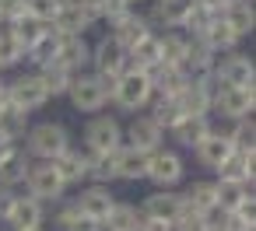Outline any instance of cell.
I'll return each instance as SVG.
<instances>
[{
	"label": "cell",
	"instance_id": "6da1fadb",
	"mask_svg": "<svg viewBox=\"0 0 256 231\" xmlns=\"http://www.w3.org/2000/svg\"><path fill=\"white\" fill-rule=\"evenodd\" d=\"M151 98H154V81H151L144 70H134V67H126V70L116 77L112 95H109V102H112L120 112H140V109L151 105Z\"/></svg>",
	"mask_w": 256,
	"mask_h": 231
},
{
	"label": "cell",
	"instance_id": "7a4b0ae2",
	"mask_svg": "<svg viewBox=\"0 0 256 231\" xmlns=\"http://www.w3.org/2000/svg\"><path fill=\"white\" fill-rule=\"evenodd\" d=\"M22 140H25V154H28L32 161H53L56 154H64V151L70 147L67 126H64V123H53V119L32 123Z\"/></svg>",
	"mask_w": 256,
	"mask_h": 231
},
{
	"label": "cell",
	"instance_id": "3957f363",
	"mask_svg": "<svg viewBox=\"0 0 256 231\" xmlns=\"http://www.w3.org/2000/svg\"><path fill=\"white\" fill-rule=\"evenodd\" d=\"M112 84L116 77H98V74H74L70 88H67V98L78 112H102L109 105V95H112Z\"/></svg>",
	"mask_w": 256,
	"mask_h": 231
},
{
	"label": "cell",
	"instance_id": "277c9868",
	"mask_svg": "<svg viewBox=\"0 0 256 231\" xmlns=\"http://www.w3.org/2000/svg\"><path fill=\"white\" fill-rule=\"evenodd\" d=\"M22 186H25V193H28L32 200H39V203H56V200H64V193H67V182L60 179V172L53 168V161H32Z\"/></svg>",
	"mask_w": 256,
	"mask_h": 231
},
{
	"label": "cell",
	"instance_id": "5b68a950",
	"mask_svg": "<svg viewBox=\"0 0 256 231\" xmlns=\"http://www.w3.org/2000/svg\"><path fill=\"white\" fill-rule=\"evenodd\" d=\"M182 175H186V161H182L179 151L158 147V151L148 154V172H144V179L154 182L158 189H176V186L182 182Z\"/></svg>",
	"mask_w": 256,
	"mask_h": 231
},
{
	"label": "cell",
	"instance_id": "8992f818",
	"mask_svg": "<svg viewBox=\"0 0 256 231\" xmlns=\"http://www.w3.org/2000/svg\"><path fill=\"white\" fill-rule=\"evenodd\" d=\"M84 144H88V154H109L123 144V126L116 116H102L95 112L84 126Z\"/></svg>",
	"mask_w": 256,
	"mask_h": 231
},
{
	"label": "cell",
	"instance_id": "52a82bcc",
	"mask_svg": "<svg viewBox=\"0 0 256 231\" xmlns=\"http://www.w3.org/2000/svg\"><path fill=\"white\" fill-rule=\"evenodd\" d=\"M214 77L221 81V88H252L256 84L252 56H246V53H221L218 63H214Z\"/></svg>",
	"mask_w": 256,
	"mask_h": 231
},
{
	"label": "cell",
	"instance_id": "ba28073f",
	"mask_svg": "<svg viewBox=\"0 0 256 231\" xmlns=\"http://www.w3.org/2000/svg\"><path fill=\"white\" fill-rule=\"evenodd\" d=\"M252 109H256V88H221L214 95V105H210V112L224 116L228 123L252 119Z\"/></svg>",
	"mask_w": 256,
	"mask_h": 231
},
{
	"label": "cell",
	"instance_id": "9c48e42d",
	"mask_svg": "<svg viewBox=\"0 0 256 231\" xmlns=\"http://www.w3.org/2000/svg\"><path fill=\"white\" fill-rule=\"evenodd\" d=\"M8 98H11V105L25 109L28 116L50 105V95H46V88H42L39 74H18V77L8 84Z\"/></svg>",
	"mask_w": 256,
	"mask_h": 231
},
{
	"label": "cell",
	"instance_id": "30bf717a",
	"mask_svg": "<svg viewBox=\"0 0 256 231\" xmlns=\"http://www.w3.org/2000/svg\"><path fill=\"white\" fill-rule=\"evenodd\" d=\"M0 221H4V228H11V231H32V228H42L46 207H42L39 200H32L28 193H22V196L11 200L8 214L0 217Z\"/></svg>",
	"mask_w": 256,
	"mask_h": 231
},
{
	"label": "cell",
	"instance_id": "8fae6325",
	"mask_svg": "<svg viewBox=\"0 0 256 231\" xmlns=\"http://www.w3.org/2000/svg\"><path fill=\"white\" fill-rule=\"evenodd\" d=\"M92 74H98V77H120L130 63H126V49L109 35V39H98L95 46H92Z\"/></svg>",
	"mask_w": 256,
	"mask_h": 231
},
{
	"label": "cell",
	"instance_id": "7c38bea8",
	"mask_svg": "<svg viewBox=\"0 0 256 231\" xmlns=\"http://www.w3.org/2000/svg\"><path fill=\"white\" fill-rule=\"evenodd\" d=\"M123 144H130V147L151 154V151H158V147L165 144V130H162L151 116H134L130 126L123 130Z\"/></svg>",
	"mask_w": 256,
	"mask_h": 231
},
{
	"label": "cell",
	"instance_id": "4fadbf2b",
	"mask_svg": "<svg viewBox=\"0 0 256 231\" xmlns=\"http://www.w3.org/2000/svg\"><path fill=\"white\" fill-rule=\"evenodd\" d=\"M53 63L70 74H84V67L92 63V46L84 42V35H60Z\"/></svg>",
	"mask_w": 256,
	"mask_h": 231
},
{
	"label": "cell",
	"instance_id": "5bb4252c",
	"mask_svg": "<svg viewBox=\"0 0 256 231\" xmlns=\"http://www.w3.org/2000/svg\"><path fill=\"white\" fill-rule=\"evenodd\" d=\"M182 207H186L182 193H176V189H154V193L140 203V217H151V221H165V224H172V221L182 214Z\"/></svg>",
	"mask_w": 256,
	"mask_h": 231
},
{
	"label": "cell",
	"instance_id": "9a60e30c",
	"mask_svg": "<svg viewBox=\"0 0 256 231\" xmlns=\"http://www.w3.org/2000/svg\"><path fill=\"white\" fill-rule=\"evenodd\" d=\"M74 203H78V210L84 214V217H92V221H106L109 217V210L116 207V196H112V189L109 186H84L78 196H74Z\"/></svg>",
	"mask_w": 256,
	"mask_h": 231
},
{
	"label": "cell",
	"instance_id": "2e32d148",
	"mask_svg": "<svg viewBox=\"0 0 256 231\" xmlns=\"http://www.w3.org/2000/svg\"><path fill=\"white\" fill-rule=\"evenodd\" d=\"M98 18L84 7V4H64L60 7V14H56V21H53V32L56 35H84V32H92V25H95Z\"/></svg>",
	"mask_w": 256,
	"mask_h": 231
},
{
	"label": "cell",
	"instance_id": "e0dca14e",
	"mask_svg": "<svg viewBox=\"0 0 256 231\" xmlns=\"http://www.w3.org/2000/svg\"><path fill=\"white\" fill-rule=\"evenodd\" d=\"M109 28H112V39H116L123 49H134L144 35H151V32H154V28H151V21H148L144 14H137V11H126V14H123V18H116Z\"/></svg>",
	"mask_w": 256,
	"mask_h": 231
},
{
	"label": "cell",
	"instance_id": "ac0fdd59",
	"mask_svg": "<svg viewBox=\"0 0 256 231\" xmlns=\"http://www.w3.org/2000/svg\"><path fill=\"white\" fill-rule=\"evenodd\" d=\"M193 154H196V161H200L204 168H214V172H218V168H221V161L232 154V140L224 137V130H218V126H214V130H210V133L193 147Z\"/></svg>",
	"mask_w": 256,
	"mask_h": 231
},
{
	"label": "cell",
	"instance_id": "d6986e66",
	"mask_svg": "<svg viewBox=\"0 0 256 231\" xmlns=\"http://www.w3.org/2000/svg\"><path fill=\"white\" fill-rule=\"evenodd\" d=\"M252 161H256V147H232V154L218 168V179H235L252 186Z\"/></svg>",
	"mask_w": 256,
	"mask_h": 231
},
{
	"label": "cell",
	"instance_id": "ffe728a7",
	"mask_svg": "<svg viewBox=\"0 0 256 231\" xmlns=\"http://www.w3.org/2000/svg\"><path fill=\"white\" fill-rule=\"evenodd\" d=\"M214 63H218V53L204 42V39H196V35H190V42H186V60H182V70L190 74V77H204V74H210L214 70Z\"/></svg>",
	"mask_w": 256,
	"mask_h": 231
},
{
	"label": "cell",
	"instance_id": "44dd1931",
	"mask_svg": "<svg viewBox=\"0 0 256 231\" xmlns=\"http://www.w3.org/2000/svg\"><path fill=\"white\" fill-rule=\"evenodd\" d=\"M210 130H214L210 116H182V119L168 130V133H172V140H176L179 147H190V151H193V147H196V144H200Z\"/></svg>",
	"mask_w": 256,
	"mask_h": 231
},
{
	"label": "cell",
	"instance_id": "7402d4cb",
	"mask_svg": "<svg viewBox=\"0 0 256 231\" xmlns=\"http://www.w3.org/2000/svg\"><path fill=\"white\" fill-rule=\"evenodd\" d=\"M53 168L60 172V179L67 182V189H70V186H81V182L88 179V151H74V147H67L64 154L53 158Z\"/></svg>",
	"mask_w": 256,
	"mask_h": 231
},
{
	"label": "cell",
	"instance_id": "603a6c76",
	"mask_svg": "<svg viewBox=\"0 0 256 231\" xmlns=\"http://www.w3.org/2000/svg\"><path fill=\"white\" fill-rule=\"evenodd\" d=\"M193 0H151V14L148 21L151 25H162V28H179L182 18L190 14Z\"/></svg>",
	"mask_w": 256,
	"mask_h": 231
},
{
	"label": "cell",
	"instance_id": "cb8c5ba5",
	"mask_svg": "<svg viewBox=\"0 0 256 231\" xmlns=\"http://www.w3.org/2000/svg\"><path fill=\"white\" fill-rule=\"evenodd\" d=\"M196 39H204V42H207V46H210L218 56H221V53H235V46L242 42V39L232 32V25H228L221 14H214V18H210V25L204 28V35H196Z\"/></svg>",
	"mask_w": 256,
	"mask_h": 231
},
{
	"label": "cell",
	"instance_id": "d4e9b609",
	"mask_svg": "<svg viewBox=\"0 0 256 231\" xmlns=\"http://www.w3.org/2000/svg\"><path fill=\"white\" fill-rule=\"evenodd\" d=\"M126 63H130L134 70H151V67H158V63H162V39H158V32L144 35L134 49H126Z\"/></svg>",
	"mask_w": 256,
	"mask_h": 231
},
{
	"label": "cell",
	"instance_id": "484cf974",
	"mask_svg": "<svg viewBox=\"0 0 256 231\" xmlns=\"http://www.w3.org/2000/svg\"><path fill=\"white\" fill-rule=\"evenodd\" d=\"M144 172H148V154L130 144H120L116 147V179L137 182V179H144Z\"/></svg>",
	"mask_w": 256,
	"mask_h": 231
},
{
	"label": "cell",
	"instance_id": "4316f807",
	"mask_svg": "<svg viewBox=\"0 0 256 231\" xmlns=\"http://www.w3.org/2000/svg\"><path fill=\"white\" fill-rule=\"evenodd\" d=\"M221 18L232 25V32H235L238 39L252 35V28H256V11H252V0H232V4L221 11Z\"/></svg>",
	"mask_w": 256,
	"mask_h": 231
},
{
	"label": "cell",
	"instance_id": "83f0119b",
	"mask_svg": "<svg viewBox=\"0 0 256 231\" xmlns=\"http://www.w3.org/2000/svg\"><path fill=\"white\" fill-rule=\"evenodd\" d=\"M28 165H32V158H28V154H25V147L18 144L4 161H0V186H8V189L22 186V182H25V175H28Z\"/></svg>",
	"mask_w": 256,
	"mask_h": 231
},
{
	"label": "cell",
	"instance_id": "f1b7e54d",
	"mask_svg": "<svg viewBox=\"0 0 256 231\" xmlns=\"http://www.w3.org/2000/svg\"><path fill=\"white\" fill-rule=\"evenodd\" d=\"M28 126H32V116L25 109L11 105V102L0 109V137H4V140H22L28 133Z\"/></svg>",
	"mask_w": 256,
	"mask_h": 231
},
{
	"label": "cell",
	"instance_id": "f546056e",
	"mask_svg": "<svg viewBox=\"0 0 256 231\" xmlns=\"http://www.w3.org/2000/svg\"><path fill=\"white\" fill-rule=\"evenodd\" d=\"M182 200H186V207H190V210H196V214H210V210H218L214 182H207V179L190 182V186H186V193H182Z\"/></svg>",
	"mask_w": 256,
	"mask_h": 231
},
{
	"label": "cell",
	"instance_id": "4dcf8cb0",
	"mask_svg": "<svg viewBox=\"0 0 256 231\" xmlns=\"http://www.w3.org/2000/svg\"><path fill=\"white\" fill-rule=\"evenodd\" d=\"M214 196H218V210H235L242 200L252 196V186L235 182V179H218L214 182Z\"/></svg>",
	"mask_w": 256,
	"mask_h": 231
},
{
	"label": "cell",
	"instance_id": "1f68e13d",
	"mask_svg": "<svg viewBox=\"0 0 256 231\" xmlns=\"http://www.w3.org/2000/svg\"><path fill=\"white\" fill-rule=\"evenodd\" d=\"M140 224V210L134 203H123L116 200V207L109 210V217L102 221V231H134Z\"/></svg>",
	"mask_w": 256,
	"mask_h": 231
},
{
	"label": "cell",
	"instance_id": "d6a6232c",
	"mask_svg": "<svg viewBox=\"0 0 256 231\" xmlns=\"http://www.w3.org/2000/svg\"><path fill=\"white\" fill-rule=\"evenodd\" d=\"M158 39H162V63H165V67H182L190 35H182L179 28H168V32L158 35Z\"/></svg>",
	"mask_w": 256,
	"mask_h": 231
},
{
	"label": "cell",
	"instance_id": "836d02e7",
	"mask_svg": "<svg viewBox=\"0 0 256 231\" xmlns=\"http://www.w3.org/2000/svg\"><path fill=\"white\" fill-rule=\"evenodd\" d=\"M36 74H39V81H42V88H46L50 98L67 95V88H70V81H74V74L64 70V67H56V63H46V67H39Z\"/></svg>",
	"mask_w": 256,
	"mask_h": 231
},
{
	"label": "cell",
	"instance_id": "e575fe53",
	"mask_svg": "<svg viewBox=\"0 0 256 231\" xmlns=\"http://www.w3.org/2000/svg\"><path fill=\"white\" fill-rule=\"evenodd\" d=\"M11 32H14V39L22 42V49H28V46H36L46 32H50V25L46 21H39V18H32V14H25V18H18L14 25H8Z\"/></svg>",
	"mask_w": 256,
	"mask_h": 231
},
{
	"label": "cell",
	"instance_id": "d590c367",
	"mask_svg": "<svg viewBox=\"0 0 256 231\" xmlns=\"http://www.w3.org/2000/svg\"><path fill=\"white\" fill-rule=\"evenodd\" d=\"M56 42H60V35L53 32V25H50V32L36 42V46H28L25 49V60L39 70V67H46V63H53V56H56Z\"/></svg>",
	"mask_w": 256,
	"mask_h": 231
},
{
	"label": "cell",
	"instance_id": "8d00e7d4",
	"mask_svg": "<svg viewBox=\"0 0 256 231\" xmlns=\"http://www.w3.org/2000/svg\"><path fill=\"white\" fill-rule=\"evenodd\" d=\"M151 102H154V109H151V119H154V123H158L165 133H168V130H172V126H176V123L186 116V112L179 109V102H176V98H162V95H154Z\"/></svg>",
	"mask_w": 256,
	"mask_h": 231
},
{
	"label": "cell",
	"instance_id": "74e56055",
	"mask_svg": "<svg viewBox=\"0 0 256 231\" xmlns=\"http://www.w3.org/2000/svg\"><path fill=\"white\" fill-rule=\"evenodd\" d=\"M88 179H95L98 186L116 182V151H109V154H88Z\"/></svg>",
	"mask_w": 256,
	"mask_h": 231
},
{
	"label": "cell",
	"instance_id": "f35d334b",
	"mask_svg": "<svg viewBox=\"0 0 256 231\" xmlns=\"http://www.w3.org/2000/svg\"><path fill=\"white\" fill-rule=\"evenodd\" d=\"M25 60V49L22 42L14 39V32L8 25H0V70H8V67H18Z\"/></svg>",
	"mask_w": 256,
	"mask_h": 231
},
{
	"label": "cell",
	"instance_id": "ab89813d",
	"mask_svg": "<svg viewBox=\"0 0 256 231\" xmlns=\"http://www.w3.org/2000/svg\"><path fill=\"white\" fill-rule=\"evenodd\" d=\"M224 137L232 140V147H252V140H256V130H252V119H235V123H228V130H224Z\"/></svg>",
	"mask_w": 256,
	"mask_h": 231
},
{
	"label": "cell",
	"instance_id": "60d3db41",
	"mask_svg": "<svg viewBox=\"0 0 256 231\" xmlns=\"http://www.w3.org/2000/svg\"><path fill=\"white\" fill-rule=\"evenodd\" d=\"M28 4V14L32 18H39V21H46V25H53L56 21V14H60V0H25Z\"/></svg>",
	"mask_w": 256,
	"mask_h": 231
},
{
	"label": "cell",
	"instance_id": "b9f144b4",
	"mask_svg": "<svg viewBox=\"0 0 256 231\" xmlns=\"http://www.w3.org/2000/svg\"><path fill=\"white\" fill-rule=\"evenodd\" d=\"M28 14V4L25 0H0V25H14L18 18Z\"/></svg>",
	"mask_w": 256,
	"mask_h": 231
},
{
	"label": "cell",
	"instance_id": "7bdbcfd3",
	"mask_svg": "<svg viewBox=\"0 0 256 231\" xmlns=\"http://www.w3.org/2000/svg\"><path fill=\"white\" fill-rule=\"evenodd\" d=\"M81 210H78V203L74 200H56V214H53V221H56V228L60 231H67L70 224H74V217H78Z\"/></svg>",
	"mask_w": 256,
	"mask_h": 231
},
{
	"label": "cell",
	"instance_id": "ee69618b",
	"mask_svg": "<svg viewBox=\"0 0 256 231\" xmlns=\"http://www.w3.org/2000/svg\"><path fill=\"white\" fill-rule=\"evenodd\" d=\"M67 231H102V224H98V221H92V217H84V214H78V217H74V224H70Z\"/></svg>",
	"mask_w": 256,
	"mask_h": 231
},
{
	"label": "cell",
	"instance_id": "f6af8a7d",
	"mask_svg": "<svg viewBox=\"0 0 256 231\" xmlns=\"http://www.w3.org/2000/svg\"><path fill=\"white\" fill-rule=\"evenodd\" d=\"M134 231H172V224H165V221H151V217H140V224H137Z\"/></svg>",
	"mask_w": 256,
	"mask_h": 231
},
{
	"label": "cell",
	"instance_id": "bcb514c9",
	"mask_svg": "<svg viewBox=\"0 0 256 231\" xmlns=\"http://www.w3.org/2000/svg\"><path fill=\"white\" fill-rule=\"evenodd\" d=\"M196 4H200L204 11H210V14H221V11L232 4V0H196Z\"/></svg>",
	"mask_w": 256,
	"mask_h": 231
},
{
	"label": "cell",
	"instance_id": "7dc6e473",
	"mask_svg": "<svg viewBox=\"0 0 256 231\" xmlns=\"http://www.w3.org/2000/svg\"><path fill=\"white\" fill-rule=\"evenodd\" d=\"M14 196H18L14 189H8V186H0V217L8 214V207H11V200H14Z\"/></svg>",
	"mask_w": 256,
	"mask_h": 231
},
{
	"label": "cell",
	"instance_id": "c3c4849f",
	"mask_svg": "<svg viewBox=\"0 0 256 231\" xmlns=\"http://www.w3.org/2000/svg\"><path fill=\"white\" fill-rule=\"evenodd\" d=\"M8 102H11V98H8V84H4V81H0V109H4Z\"/></svg>",
	"mask_w": 256,
	"mask_h": 231
},
{
	"label": "cell",
	"instance_id": "681fc988",
	"mask_svg": "<svg viewBox=\"0 0 256 231\" xmlns=\"http://www.w3.org/2000/svg\"><path fill=\"white\" fill-rule=\"evenodd\" d=\"M126 4H130V7H134V4H144V0H126Z\"/></svg>",
	"mask_w": 256,
	"mask_h": 231
},
{
	"label": "cell",
	"instance_id": "f907efd6",
	"mask_svg": "<svg viewBox=\"0 0 256 231\" xmlns=\"http://www.w3.org/2000/svg\"><path fill=\"white\" fill-rule=\"evenodd\" d=\"M60 4H74V0H60Z\"/></svg>",
	"mask_w": 256,
	"mask_h": 231
},
{
	"label": "cell",
	"instance_id": "816d5d0a",
	"mask_svg": "<svg viewBox=\"0 0 256 231\" xmlns=\"http://www.w3.org/2000/svg\"><path fill=\"white\" fill-rule=\"evenodd\" d=\"M0 231H11V228H0Z\"/></svg>",
	"mask_w": 256,
	"mask_h": 231
},
{
	"label": "cell",
	"instance_id": "f5cc1de1",
	"mask_svg": "<svg viewBox=\"0 0 256 231\" xmlns=\"http://www.w3.org/2000/svg\"><path fill=\"white\" fill-rule=\"evenodd\" d=\"M32 231H42V228H32Z\"/></svg>",
	"mask_w": 256,
	"mask_h": 231
},
{
	"label": "cell",
	"instance_id": "db71d44e",
	"mask_svg": "<svg viewBox=\"0 0 256 231\" xmlns=\"http://www.w3.org/2000/svg\"><path fill=\"white\" fill-rule=\"evenodd\" d=\"M0 140H4V137H0Z\"/></svg>",
	"mask_w": 256,
	"mask_h": 231
}]
</instances>
